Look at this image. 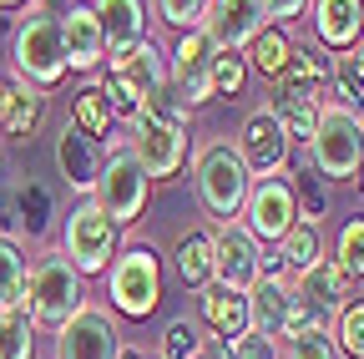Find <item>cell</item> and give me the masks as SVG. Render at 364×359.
Segmentation results:
<instances>
[{"mask_svg": "<svg viewBox=\"0 0 364 359\" xmlns=\"http://www.w3.org/2000/svg\"><path fill=\"white\" fill-rule=\"evenodd\" d=\"M314 31L324 46L354 51L364 41V0H314Z\"/></svg>", "mask_w": 364, "mask_h": 359, "instance_id": "obj_21", "label": "cell"}, {"mask_svg": "<svg viewBox=\"0 0 364 359\" xmlns=\"http://www.w3.org/2000/svg\"><path fill=\"white\" fill-rule=\"evenodd\" d=\"M91 11L102 16L107 51L132 46V41H142V36H147V6H142V0H97Z\"/></svg>", "mask_w": 364, "mask_h": 359, "instance_id": "obj_24", "label": "cell"}, {"mask_svg": "<svg viewBox=\"0 0 364 359\" xmlns=\"http://www.w3.org/2000/svg\"><path fill=\"white\" fill-rule=\"evenodd\" d=\"M97 208L117 223V228H132L136 218L147 213V198H152V177L142 167L132 142H117L107 157H102V172H97Z\"/></svg>", "mask_w": 364, "mask_h": 359, "instance_id": "obj_4", "label": "cell"}, {"mask_svg": "<svg viewBox=\"0 0 364 359\" xmlns=\"http://www.w3.org/2000/svg\"><path fill=\"white\" fill-rule=\"evenodd\" d=\"M203 324L213 329V339H238L243 329H248V304H243V294H233V289H223V284H213V289H203Z\"/></svg>", "mask_w": 364, "mask_h": 359, "instance_id": "obj_22", "label": "cell"}, {"mask_svg": "<svg viewBox=\"0 0 364 359\" xmlns=\"http://www.w3.org/2000/svg\"><path fill=\"white\" fill-rule=\"evenodd\" d=\"M26 274H31V258L16 238H0V309L6 304H26Z\"/></svg>", "mask_w": 364, "mask_h": 359, "instance_id": "obj_31", "label": "cell"}, {"mask_svg": "<svg viewBox=\"0 0 364 359\" xmlns=\"http://www.w3.org/2000/svg\"><path fill=\"white\" fill-rule=\"evenodd\" d=\"M36 11H46V16H66L71 0H36Z\"/></svg>", "mask_w": 364, "mask_h": 359, "instance_id": "obj_43", "label": "cell"}, {"mask_svg": "<svg viewBox=\"0 0 364 359\" xmlns=\"http://www.w3.org/2000/svg\"><path fill=\"white\" fill-rule=\"evenodd\" d=\"M243 304H248V329H258V334H268V339H289V334H299V329H309V324H324V319H318V314L294 294V284H289L284 274H258L253 289L243 294Z\"/></svg>", "mask_w": 364, "mask_h": 359, "instance_id": "obj_8", "label": "cell"}, {"mask_svg": "<svg viewBox=\"0 0 364 359\" xmlns=\"http://www.w3.org/2000/svg\"><path fill=\"white\" fill-rule=\"evenodd\" d=\"M117 354H122V334L97 304H81L56 329V359H117Z\"/></svg>", "mask_w": 364, "mask_h": 359, "instance_id": "obj_14", "label": "cell"}, {"mask_svg": "<svg viewBox=\"0 0 364 359\" xmlns=\"http://www.w3.org/2000/svg\"><path fill=\"white\" fill-rule=\"evenodd\" d=\"M6 107H11V81H0V122H6Z\"/></svg>", "mask_w": 364, "mask_h": 359, "instance_id": "obj_44", "label": "cell"}, {"mask_svg": "<svg viewBox=\"0 0 364 359\" xmlns=\"http://www.w3.org/2000/svg\"><path fill=\"white\" fill-rule=\"evenodd\" d=\"M203 11H208V0H157V16L182 36V31H198L203 26Z\"/></svg>", "mask_w": 364, "mask_h": 359, "instance_id": "obj_40", "label": "cell"}, {"mask_svg": "<svg viewBox=\"0 0 364 359\" xmlns=\"http://www.w3.org/2000/svg\"><path fill=\"white\" fill-rule=\"evenodd\" d=\"M309 157H314V172L324 177V183H349L359 172V162H364V117L324 107L314 137H309Z\"/></svg>", "mask_w": 364, "mask_h": 359, "instance_id": "obj_7", "label": "cell"}, {"mask_svg": "<svg viewBox=\"0 0 364 359\" xmlns=\"http://www.w3.org/2000/svg\"><path fill=\"white\" fill-rule=\"evenodd\" d=\"M0 359H36V319L26 304L0 309Z\"/></svg>", "mask_w": 364, "mask_h": 359, "instance_id": "obj_29", "label": "cell"}, {"mask_svg": "<svg viewBox=\"0 0 364 359\" xmlns=\"http://www.w3.org/2000/svg\"><path fill=\"white\" fill-rule=\"evenodd\" d=\"M51 218H56V208H51V193H46L36 177H26V183L16 188V203H11V223L31 238V243H41L46 233H51Z\"/></svg>", "mask_w": 364, "mask_h": 359, "instance_id": "obj_26", "label": "cell"}, {"mask_svg": "<svg viewBox=\"0 0 364 359\" xmlns=\"http://www.w3.org/2000/svg\"><path fill=\"white\" fill-rule=\"evenodd\" d=\"M112 304L127 314V319H147V314L162 304V263L152 248H127L112 258Z\"/></svg>", "mask_w": 364, "mask_h": 359, "instance_id": "obj_10", "label": "cell"}, {"mask_svg": "<svg viewBox=\"0 0 364 359\" xmlns=\"http://www.w3.org/2000/svg\"><path fill=\"white\" fill-rule=\"evenodd\" d=\"M71 127H76V132H86L91 142H102L107 132H112V102H107V86H102V81H81V86H76Z\"/></svg>", "mask_w": 364, "mask_h": 359, "instance_id": "obj_28", "label": "cell"}, {"mask_svg": "<svg viewBox=\"0 0 364 359\" xmlns=\"http://www.w3.org/2000/svg\"><path fill=\"white\" fill-rule=\"evenodd\" d=\"M243 81H248V61H243V51H213V97L233 102V97L243 92Z\"/></svg>", "mask_w": 364, "mask_h": 359, "instance_id": "obj_36", "label": "cell"}, {"mask_svg": "<svg viewBox=\"0 0 364 359\" xmlns=\"http://www.w3.org/2000/svg\"><path fill=\"white\" fill-rule=\"evenodd\" d=\"M289 36L279 31V26H263L253 41H248V46H243V56H248V66L258 71V76H273V81H279L284 76V66H289Z\"/></svg>", "mask_w": 364, "mask_h": 359, "instance_id": "obj_30", "label": "cell"}, {"mask_svg": "<svg viewBox=\"0 0 364 359\" xmlns=\"http://www.w3.org/2000/svg\"><path fill=\"white\" fill-rule=\"evenodd\" d=\"M193 188H198V203L218 218V223H233L243 213V198L253 188V172L243 167L238 147H228V142H213L198 152L193 162Z\"/></svg>", "mask_w": 364, "mask_h": 359, "instance_id": "obj_6", "label": "cell"}, {"mask_svg": "<svg viewBox=\"0 0 364 359\" xmlns=\"http://www.w3.org/2000/svg\"><path fill=\"white\" fill-rule=\"evenodd\" d=\"M263 274V248L258 238L243 228V223H223V228L213 233V279L223 289H233V294H248L253 279Z\"/></svg>", "mask_w": 364, "mask_h": 359, "instance_id": "obj_13", "label": "cell"}, {"mask_svg": "<svg viewBox=\"0 0 364 359\" xmlns=\"http://www.w3.org/2000/svg\"><path fill=\"white\" fill-rule=\"evenodd\" d=\"M167 86L188 112L213 102V41L203 31H182L177 36V51L167 61Z\"/></svg>", "mask_w": 364, "mask_h": 359, "instance_id": "obj_12", "label": "cell"}, {"mask_svg": "<svg viewBox=\"0 0 364 359\" xmlns=\"http://www.w3.org/2000/svg\"><path fill=\"white\" fill-rule=\"evenodd\" d=\"M238 157L253 177H273V172H284L289 162V137H284V127L273 122V112H253L238 132Z\"/></svg>", "mask_w": 364, "mask_h": 359, "instance_id": "obj_16", "label": "cell"}, {"mask_svg": "<svg viewBox=\"0 0 364 359\" xmlns=\"http://www.w3.org/2000/svg\"><path fill=\"white\" fill-rule=\"evenodd\" d=\"M41 117H46V92H36L26 81H11V107H6V122H0V137L16 142V147L31 142Z\"/></svg>", "mask_w": 364, "mask_h": 359, "instance_id": "obj_25", "label": "cell"}, {"mask_svg": "<svg viewBox=\"0 0 364 359\" xmlns=\"http://www.w3.org/2000/svg\"><path fill=\"white\" fill-rule=\"evenodd\" d=\"M172 268L188 289H208V279H213V233L208 228L182 233L177 248H172Z\"/></svg>", "mask_w": 364, "mask_h": 359, "instance_id": "obj_27", "label": "cell"}, {"mask_svg": "<svg viewBox=\"0 0 364 359\" xmlns=\"http://www.w3.org/2000/svg\"><path fill=\"white\" fill-rule=\"evenodd\" d=\"M329 66H334V56H329L324 46H294V51H289V66H284V81L324 86V81H329Z\"/></svg>", "mask_w": 364, "mask_h": 359, "instance_id": "obj_33", "label": "cell"}, {"mask_svg": "<svg viewBox=\"0 0 364 359\" xmlns=\"http://www.w3.org/2000/svg\"><path fill=\"white\" fill-rule=\"evenodd\" d=\"M294 203H299V218H304V223H318V218H324V208H329L324 177H318V172L309 177V172H304V183L294 188Z\"/></svg>", "mask_w": 364, "mask_h": 359, "instance_id": "obj_41", "label": "cell"}, {"mask_svg": "<svg viewBox=\"0 0 364 359\" xmlns=\"http://www.w3.org/2000/svg\"><path fill=\"white\" fill-rule=\"evenodd\" d=\"M81 304H86V284L66 263V253L61 248L41 253L31 263V274H26V309H31V319L46 324V329H61Z\"/></svg>", "mask_w": 364, "mask_h": 359, "instance_id": "obj_5", "label": "cell"}, {"mask_svg": "<svg viewBox=\"0 0 364 359\" xmlns=\"http://www.w3.org/2000/svg\"><path fill=\"white\" fill-rule=\"evenodd\" d=\"M11 66H16V81L36 86V92H51V86H61V81H66L61 16L26 11V21L11 31Z\"/></svg>", "mask_w": 364, "mask_h": 359, "instance_id": "obj_3", "label": "cell"}, {"mask_svg": "<svg viewBox=\"0 0 364 359\" xmlns=\"http://www.w3.org/2000/svg\"><path fill=\"white\" fill-rule=\"evenodd\" d=\"M284 359H339V349H334V339H329L324 324H309V329L289 334V354Z\"/></svg>", "mask_w": 364, "mask_h": 359, "instance_id": "obj_38", "label": "cell"}, {"mask_svg": "<svg viewBox=\"0 0 364 359\" xmlns=\"http://www.w3.org/2000/svg\"><path fill=\"white\" fill-rule=\"evenodd\" d=\"M157 359H203V334H198V324L172 319V324L162 329V349H157Z\"/></svg>", "mask_w": 364, "mask_h": 359, "instance_id": "obj_37", "label": "cell"}, {"mask_svg": "<svg viewBox=\"0 0 364 359\" xmlns=\"http://www.w3.org/2000/svg\"><path fill=\"white\" fill-rule=\"evenodd\" d=\"M66 263L76 274H107L112 258H117V223L97 208V198H81L71 213H66Z\"/></svg>", "mask_w": 364, "mask_h": 359, "instance_id": "obj_9", "label": "cell"}, {"mask_svg": "<svg viewBox=\"0 0 364 359\" xmlns=\"http://www.w3.org/2000/svg\"><path fill=\"white\" fill-rule=\"evenodd\" d=\"M334 349H344V359H364V299H349L334 314Z\"/></svg>", "mask_w": 364, "mask_h": 359, "instance_id": "obj_34", "label": "cell"}, {"mask_svg": "<svg viewBox=\"0 0 364 359\" xmlns=\"http://www.w3.org/2000/svg\"><path fill=\"white\" fill-rule=\"evenodd\" d=\"M354 177H359V193H364V162H359V172H354Z\"/></svg>", "mask_w": 364, "mask_h": 359, "instance_id": "obj_46", "label": "cell"}, {"mask_svg": "<svg viewBox=\"0 0 364 359\" xmlns=\"http://www.w3.org/2000/svg\"><path fill=\"white\" fill-rule=\"evenodd\" d=\"M263 26H268V16L258 0H208L198 31L213 41V51H243Z\"/></svg>", "mask_w": 364, "mask_h": 359, "instance_id": "obj_15", "label": "cell"}, {"mask_svg": "<svg viewBox=\"0 0 364 359\" xmlns=\"http://www.w3.org/2000/svg\"><path fill=\"white\" fill-rule=\"evenodd\" d=\"M268 112H273V122L284 127V137H289V142H309V137H314V127H318V112H324V107H318L314 86H299V81H284V76H279Z\"/></svg>", "mask_w": 364, "mask_h": 359, "instance_id": "obj_19", "label": "cell"}, {"mask_svg": "<svg viewBox=\"0 0 364 359\" xmlns=\"http://www.w3.org/2000/svg\"><path fill=\"white\" fill-rule=\"evenodd\" d=\"M132 147L147 177H177V167L188 162V107L172 97V86L152 92L132 112Z\"/></svg>", "mask_w": 364, "mask_h": 359, "instance_id": "obj_1", "label": "cell"}, {"mask_svg": "<svg viewBox=\"0 0 364 359\" xmlns=\"http://www.w3.org/2000/svg\"><path fill=\"white\" fill-rule=\"evenodd\" d=\"M263 6V16H273V21H304L309 16V0H258Z\"/></svg>", "mask_w": 364, "mask_h": 359, "instance_id": "obj_42", "label": "cell"}, {"mask_svg": "<svg viewBox=\"0 0 364 359\" xmlns=\"http://www.w3.org/2000/svg\"><path fill=\"white\" fill-rule=\"evenodd\" d=\"M318 258H324V243H318V223H294V228L279 238V263H289L294 268V274H299V268H309V263H318Z\"/></svg>", "mask_w": 364, "mask_h": 359, "instance_id": "obj_32", "label": "cell"}, {"mask_svg": "<svg viewBox=\"0 0 364 359\" xmlns=\"http://www.w3.org/2000/svg\"><path fill=\"white\" fill-rule=\"evenodd\" d=\"M107 102H112V117H132L136 107H142L152 92H162L167 86V56L157 51V41L142 36V41H132V46H117L107 51Z\"/></svg>", "mask_w": 364, "mask_h": 359, "instance_id": "obj_2", "label": "cell"}, {"mask_svg": "<svg viewBox=\"0 0 364 359\" xmlns=\"http://www.w3.org/2000/svg\"><path fill=\"white\" fill-rule=\"evenodd\" d=\"M243 228L258 238V243H279L294 223H299V203H294V183L284 172H273V177H258V183L248 188L243 198Z\"/></svg>", "mask_w": 364, "mask_h": 359, "instance_id": "obj_11", "label": "cell"}, {"mask_svg": "<svg viewBox=\"0 0 364 359\" xmlns=\"http://www.w3.org/2000/svg\"><path fill=\"white\" fill-rule=\"evenodd\" d=\"M334 263L344 268L349 279H364V213H354L344 228H339V238H334Z\"/></svg>", "mask_w": 364, "mask_h": 359, "instance_id": "obj_35", "label": "cell"}, {"mask_svg": "<svg viewBox=\"0 0 364 359\" xmlns=\"http://www.w3.org/2000/svg\"><path fill=\"white\" fill-rule=\"evenodd\" d=\"M56 167H61V177H66V188H71V193H81V198L97 193L102 152H97V142H91L86 132L61 127V137H56Z\"/></svg>", "mask_w": 364, "mask_h": 359, "instance_id": "obj_20", "label": "cell"}, {"mask_svg": "<svg viewBox=\"0 0 364 359\" xmlns=\"http://www.w3.org/2000/svg\"><path fill=\"white\" fill-rule=\"evenodd\" d=\"M16 6H26V0H0V11H16Z\"/></svg>", "mask_w": 364, "mask_h": 359, "instance_id": "obj_45", "label": "cell"}, {"mask_svg": "<svg viewBox=\"0 0 364 359\" xmlns=\"http://www.w3.org/2000/svg\"><path fill=\"white\" fill-rule=\"evenodd\" d=\"M349 274L334 263V258H318V263H309V268H299L294 274V294L318 314V319H329V314H339L344 304H349Z\"/></svg>", "mask_w": 364, "mask_h": 359, "instance_id": "obj_18", "label": "cell"}, {"mask_svg": "<svg viewBox=\"0 0 364 359\" xmlns=\"http://www.w3.org/2000/svg\"><path fill=\"white\" fill-rule=\"evenodd\" d=\"M329 92H334V102L329 107H339V112H349V117H364V41L354 51H344V56H334V66H329Z\"/></svg>", "mask_w": 364, "mask_h": 359, "instance_id": "obj_23", "label": "cell"}, {"mask_svg": "<svg viewBox=\"0 0 364 359\" xmlns=\"http://www.w3.org/2000/svg\"><path fill=\"white\" fill-rule=\"evenodd\" d=\"M61 56H66V71H97L107 61V31L91 6H71L61 16Z\"/></svg>", "mask_w": 364, "mask_h": 359, "instance_id": "obj_17", "label": "cell"}, {"mask_svg": "<svg viewBox=\"0 0 364 359\" xmlns=\"http://www.w3.org/2000/svg\"><path fill=\"white\" fill-rule=\"evenodd\" d=\"M223 359H279V339H268L258 329H243L238 339L223 344Z\"/></svg>", "mask_w": 364, "mask_h": 359, "instance_id": "obj_39", "label": "cell"}]
</instances>
